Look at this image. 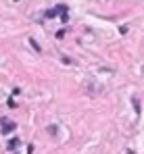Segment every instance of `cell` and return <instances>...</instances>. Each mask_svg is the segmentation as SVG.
Masks as SVG:
<instances>
[{"mask_svg": "<svg viewBox=\"0 0 144 154\" xmlns=\"http://www.w3.org/2000/svg\"><path fill=\"white\" fill-rule=\"evenodd\" d=\"M17 146H19V138H13L11 142H8V150H15Z\"/></svg>", "mask_w": 144, "mask_h": 154, "instance_id": "cell-2", "label": "cell"}, {"mask_svg": "<svg viewBox=\"0 0 144 154\" xmlns=\"http://www.w3.org/2000/svg\"><path fill=\"white\" fill-rule=\"evenodd\" d=\"M29 44H31V48H33V50H38V52L42 50V48H40V44H38V42H35L33 38H29Z\"/></svg>", "mask_w": 144, "mask_h": 154, "instance_id": "cell-4", "label": "cell"}, {"mask_svg": "<svg viewBox=\"0 0 144 154\" xmlns=\"http://www.w3.org/2000/svg\"><path fill=\"white\" fill-rule=\"evenodd\" d=\"M57 38H59V40L65 38V29H59V31H57Z\"/></svg>", "mask_w": 144, "mask_h": 154, "instance_id": "cell-7", "label": "cell"}, {"mask_svg": "<svg viewBox=\"0 0 144 154\" xmlns=\"http://www.w3.org/2000/svg\"><path fill=\"white\" fill-rule=\"evenodd\" d=\"M17 129V123L15 121H8V119H2V133L6 135V133H11V131H15Z\"/></svg>", "mask_w": 144, "mask_h": 154, "instance_id": "cell-1", "label": "cell"}, {"mask_svg": "<svg viewBox=\"0 0 144 154\" xmlns=\"http://www.w3.org/2000/svg\"><path fill=\"white\" fill-rule=\"evenodd\" d=\"M59 19H61V21H63V23H67V21H69V15H67V13H65V15H61V17H59Z\"/></svg>", "mask_w": 144, "mask_h": 154, "instance_id": "cell-6", "label": "cell"}, {"mask_svg": "<svg viewBox=\"0 0 144 154\" xmlns=\"http://www.w3.org/2000/svg\"><path fill=\"white\" fill-rule=\"evenodd\" d=\"M134 108H136V113H140V102H138V98H134Z\"/></svg>", "mask_w": 144, "mask_h": 154, "instance_id": "cell-5", "label": "cell"}, {"mask_svg": "<svg viewBox=\"0 0 144 154\" xmlns=\"http://www.w3.org/2000/svg\"><path fill=\"white\" fill-rule=\"evenodd\" d=\"M63 62H65V65H71V62H73V60H71L69 56H63Z\"/></svg>", "mask_w": 144, "mask_h": 154, "instance_id": "cell-8", "label": "cell"}, {"mask_svg": "<svg viewBox=\"0 0 144 154\" xmlns=\"http://www.w3.org/2000/svg\"><path fill=\"white\" fill-rule=\"evenodd\" d=\"M44 17H46V19H52V17H57V11L55 8H48V11L44 13Z\"/></svg>", "mask_w": 144, "mask_h": 154, "instance_id": "cell-3", "label": "cell"}]
</instances>
